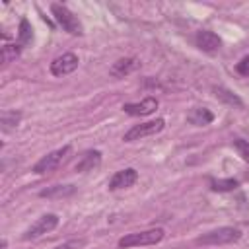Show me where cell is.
Here are the masks:
<instances>
[{"label":"cell","instance_id":"cell-20","mask_svg":"<svg viewBox=\"0 0 249 249\" xmlns=\"http://www.w3.org/2000/svg\"><path fill=\"white\" fill-rule=\"evenodd\" d=\"M233 148L237 150V154H239L245 161H249V142H245V140H241V138H235V140H233Z\"/></svg>","mask_w":249,"mask_h":249},{"label":"cell","instance_id":"cell-9","mask_svg":"<svg viewBox=\"0 0 249 249\" xmlns=\"http://www.w3.org/2000/svg\"><path fill=\"white\" fill-rule=\"evenodd\" d=\"M138 179V173L136 169L132 167H126V169H121L117 171L111 179H109V189L111 191H119V189H126V187H132Z\"/></svg>","mask_w":249,"mask_h":249},{"label":"cell","instance_id":"cell-11","mask_svg":"<svg viewBox=\"0 0 249 249\" xmlns=\"http://www.w3.org/2000/svg\"><path fill=\"white\" fill-rule=\"evenodd\" d=\"M101 163V152L99 150H88L82 154V158L76 163V171L78 173H86V171H93L95 167H99Z\"/></svg>","mask_w":249,"mask_h":249},{"label":"cell","instance_id":"cell-5","mask_svg":"<svg viewBox=\"0 0 249 249\" xmlns=\"http://www.w3.org/2000/svg\"><path fill=\"white\" fill-rule=\"evenodd\" d=\"M70 152H72V146L66 144V146H62V148H58V150H54V152L43 156V158L33 165V171L39 173V175H43V173H49V171L56 169V167L62 163V160H64Z\"/></svg>","mask_w":249,"mask_h":249},{"label":"cell","instance_id":"cell-3","mask_svg":"<svg viewBox=\"0 0 249 249\" xmlns=\"http://www.w3.org/2000/svg\"><path fill=\"white\" fill-rule=\"evenodd\" d=\"M239 237H241V231L237 228L224 226V228H218V230H212V231L200 235L196 239V243H200V245H224V243H233Z\"/></svg>","mask_w":249,"mask_h":249},{"label":"cell","instance_id":"cell-15","mask_svg":"<svg viewBox=\"0 0 249 249\" xmlns=\"http://www.w3.org/2000/svg\"><path fill=\"white\" fill-rule=\"evenodd\" d=\"M214 95H216L222 103H226V105H231V107H243V101H241L233 91H230L228 88L216 86V88H214Z\"/></svg>","mask_w":249,"mask_h":249},{"label":"cell","instance_id":"cell-10","mask_svg":"<svg viewBox=\"0 0 249 249\" xmlns=\"http://www.w3.org/2000/svg\"><path fill=\"white\" fill-rule=\"evenodd\" d=\"M195 43H196V47H198L200 51H204V53H216V51L222 47L220 37H218L214 31H208V29L198 31Z\"/></svg>","mask_w":249,"mask_h":249},{"label":"cell","instance_id":"cell-2","mask_svg":"<svg viewBox=\"0 0 249 249\" xmlns=\"http://www.w3.org/2000/svg\"><path fill=\"white\" fill-rule=\"evenodd\" d=\"M51 12H53L54 19L58 21V25L64 31H68L70 35H82L84 33V27H82L80 19L66 6H62V4H51Z\"/></svg>","mask_w":249,"mask_h":249},{"label":"cell","instance_id":"cell-7","mask_svg":"<svg viewBox=\"0 0 249 249\" xmlns=\"http://www.w3.org/2000/svg\"><path fill=\"white\" fill-rule=\"evenodd\" d=\"M76 68H78V56L74 53H64L51 62V72L54 76H66Z\"/></svg>","mask_w":249,"mask_h":249},{"label":"cell","instance_id":"cell-18","mask_svg":"<svg viewBox=\"0 0 249 249\" xmlns=\"http://www.w3.org/2000/svg\"><path fill=\"white\" fill-rule=\"evenodd\" d=\"M19 119H21V113H18V111H2V117H0L2 128L4 130H10V128L18 126Z\"/></svg>","mask_w":249,"mask_h":249},{"label":"cell","instance_id":"cell-17","mask_svg":"<svg viewBox=\"0 0 249 249\" xmlns=\"http://www.w3.org/2000/svg\"><path fill=\"white\" fill-rule=\"evenodd\" d=\"M210 185H212V191H216V193H228V191H233L239 187V183L235 179H212Z\"/></svg>","mask_w":249,"mask_h":249},{"label":"cell","instance_id":"cell-21","mask_svg":"<svg viewBox=\"0 0 249 249\" xmlns=\"http://www.w3.org/2000/svg\"><path fill=\"white\" fill-rule=\"evenodd\" d=\"M235 72L241 74V76H249V54L243 56V58L235 64Z\"/></svg>","mask_w":249,"mask_h":249},{"label":"cell","instance_id":"cell-4","mask_svg":"<svg viewBox=\"0 0 249 249\" xmlns=\"http://www.w3.org/2000/svg\"><path fill=\"white\" fill-rule=\"evenodd\" d=\"M163 126H165V121H163V119L140 123V124H134L130 130H126L124 136H123V140H124V142H134V140H140V138H144V136H154V134L161 132Z\"/></svg>","mask_w":249,"mask_h":249},{"label":"cell","instance_id":"cell-6","mask_svg":"<svg viewBox=\"0 0 249 249\" xmlns=\"http://www.w3.org/2000/svg\"><path fill=\"white\" fill-rule=\"evenodd\" d=\"M56 226H58V216L56 214H45L35 224H31L27 228V231L23 233V239H37V237L53 231Z\"/></svg>","mask_w":249,"mask_h":249},{"label":"cell","instance_id":"cell-1","mask_svg":"<svg viewBox=\"0 0 249 249\" xmlns=\"http://www.w3.org/2000/svg\"><path fill=\"white\" fill-rule=\"evenodd\" d=\"M163 235H165V231L161 228L126 233L124 237L119 239V247L126 249V247H138V245H156V243H160L163 239Z\"/></svg>","mask_w":249,"mask_h":249},{"label":"cell","instance_id":"cell-8","mask_svg":"<svg viewBox=\"0 0 249 249\" xmlns=\"http://www.w3.org/2000/svg\"><path fill=\"white\" fill-rule=\"evenodd\" d=\"M156 109H158L156 97H146L140 103H124L123 105V111L132 115V117H146V115H152Z\"/></svg>","mask_w":249,"mask_h":249},{"label":"cell","instance_id":"cell-13","mask_svg":"<svg viewBox=\"0 0 249 249\" xmlns=\"http://www.w3.org/2000/svg\"><path fill=\"white\" fill-rule=\"evenodd\" d=\"M138 60L136 58H121V60H117L113 66H111V74L115 76V78H123V76H126V74H130V72H134L136 68H138Z\"/></svg>","mask_w":249,"mask_h":249},{"label":"cell","instance_id":"cell-14","mask_svg":"<svg viewBox=\"0 0 249 249\" xmlns=\"http://www.w3.org/2000/svg\"><path fill=\"white\" fill-rule=\"evenodd\" d=\"M74 191H76L74 185H54V187L43 189V191L39 193V196H43V198H62V196L74 195Z\"/></svg>","mask_w":249,"mask_h":249},{"label":"cell","instance_id":"cell-22","mask_svg":"<svg viewBox=\"0 0 249 249\" xmlns=\"http://www.w3.org/2000/svg\"><path fill=\"white\" fill-rule=\"evenodd\" d=\"M84 245H86L84 239H72V241H66V243H62V245H58L54 249H82Z\"/></svg>","mask_w":249,"mask_h":249},{"label":"cell","instance_id":"cell-16","mask_svg":"<svg viewBox=\"0 0 249 249\" xmlns=\"http://www.w3.org/2000/svg\"><path fill=\"white\" fill-rule=\"evenodd\" d=\"M31 41H33L31 23H29L25 18H21V21H19V31H18V45H19V47H25V45H29Z\"/></svg>","mask_w":249,"mask_h":249},{"label":"cell","instance_id":"cell-19","mask_svg":"<svg viewBox=\"0 0 249 249\" xmlns=\"http://www.w3.org/2000/svg\"><path fill=\"white\" fill-rule=\"evenodd\" d=\"M19 51H21V47L19 45H12V43H8V45H4L2 47V60L8 64V62H12L16 56H19Z\"/></svg>","mask_w":249,"mask_h":249},{"label":"cell","instance_id":"cell-12","mask_svg":"<svg viewBox=\"0 0 249 249\" xmlns=\"http://www.w3.org/2000/svg\"><path fill=\"white\" fill-rule=\"evenodd\" d=\"M187 121H189L191 124L204 126V124H210V123L214 121V115H212V111H208L206 107H195V109L189 111Z\"/></svg>","mask_w":249,"mask_h":249}]
</instances>
